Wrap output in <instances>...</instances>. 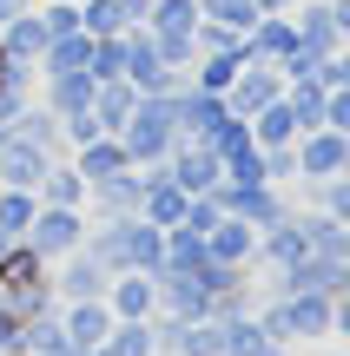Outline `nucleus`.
Wrapping results in <instances>:
<instances>
[{
    "instance_id": "0eeeda50",
    "label": "nucleus",
    "mask_w": 350,
    "mask_h": 356,
    "mask_svg": "<svg viewBox=\"0 0 350 356\" xmlns=\"http://www.w3.org/2000/svg\"><path fill=\"white\" fill-rule=\"evenodd\" d=\"M113 304H119V317H145V304H152V291H145V284L132 277V284H119V297H113Z\"/></svg>"
},
{
    "instance_id": "f257e3e1",
    "label": "nucleus",
    "mask_w": 350,
    "mask_h": 356,
    "mask_svg": "<svg viewBox=\"0 0 350 356\" xmlns=\"http://www.w3.org/2000/svg\"><path fill=\"white\" fill-rule=\"evenodd\" d=\"M60 330H66V343H73V350H100L106 337H113V310H106L100 297H86V304H73V310H66V323H60Z\"/></svg>"
},
{
    "instance_id": "f03ea898",
    "label": "nucleus",
    "mask_w": 350,
    "mask_h": 356,
    "mask_svg": "<svg viewBox=\"0 0 350 356\" xmlns=\"http://www.w3.org/2000/svg\"><path fill=\"white\" fill-rule=\"evenodd\" d=\"M33 251L40 257H60V251H73V238H79V218L73 211H33Z\"/></svg>"
},
{
    "instance_id": "7ed1b4c3",
    "label": "nucleus",
    "mask_w": 350,
    "mask_h": 356,
    "mask_svg": "<svg viewBox=\"0 0 350 356\" xmlns=\"http://www.w3.org/2000/svg\"><path fill=\"white\" fill-rule=\"evenodd\" d=\"M100 350H106V356H152V337H145V323L132 317L126 330H113V337H106Z\"/></svg>"
},
{
    "instance_id": "20e7f679",
    "label": "nucleus",
    "mask_w": 350,
    "mask_h": 356,
    "mask_svg": "<svg viewBox=\"0 0 350 356\" xmlns=\"http://www.w3.org/2000/svg\"><path fill=\"white\" fill-rule=\"evenodd\" d=\"M26 225H33V198H26V191H7V198H0V231L20 238Z\"/></svg>"
},
{
    "instance_id": "1a4fd4ad",
    "label": "nucleus",
    "mask_w": 350,
    "mask_h": 356,
    "mask_svg": "<svg viewBox=\"0 0 350 356\" xmlns=\"http://www.w3.org/2000/svg\"><path fill=\"white\" fill-rule=\"evenodd\" d=\"M7 244H13V238H7V231H0V257H7Z\"/></svg>"
},
{
    "instance_id": "423d86ee",
    "label": "nucleus",
    "mask_w": 350,
    "mask_h": 356,
    "mask_svg": "<svg viewBox=\"0 0 350 356\" xmlns=\"http://www.w3.org/2000/svg\"><path fill=\"white\" fill-rule=\"evenodd\" d=\"M100 264H73V270H66V297H73V304H86V297H100Z\"/></svg>"
},
{
    "instance_id": "6e6552de",
    "label": "nucleus",
    "mask_w": 350,
    "mask_h": 356,
    "mask_svg": "<svg viewBox=\"0 0 350 356\" xmlns=\"http://www.w3.org/2000/svg\"><path fill=\"white\" fill-rule=\"evenodd\" d=\"M13 47H26V53H33V47H40V26H33V20H20V26H13Z\"/></svg>"
},
{
    "instance_id": "39448f33",
    "label": "nucleus",
    "mask_w": 350,
    "mask_h": 356,
    "mask_svg": "<svg viewBox=\"0 0 350 356\" xmlns=\"http://www.w3.org/2000/svg\"><path fill=\"white\" fill-rule=\"evenodd\" d=\"M0 159H7V178H13V185H33V178H40V152H33V145H7Z\"/></svg>"
}]
</instances>
